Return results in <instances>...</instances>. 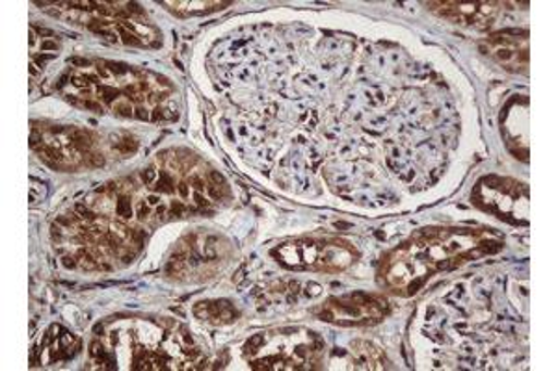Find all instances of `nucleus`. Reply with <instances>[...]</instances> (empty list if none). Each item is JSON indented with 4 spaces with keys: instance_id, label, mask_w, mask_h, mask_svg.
Masks as SVG:
<instances>
[{
    "instance_id": "obj_1",
    "label": "nucleus",
    "mask_w": 558,
    "mask_h": 371,
    "mask_svg": "<svg viewBox=\"0 0 558 371\" xmlns=\"http://www.w3.org/2000/svg\"><path fill=\"white\" fill-rule=\"evenodd\" d=\"M140 184L114 196V215L147 225L202 214L229 196L215 170L183 151H168L140 171Z\"/></svg>"
},
{
    "instance_id": "obj_2",
    "label": "nucleus",
    "mask_w": 558,
    "mask_h": 371,
    "mask_svg": "<svg viewBox=\"0 0 558 371\" xmlns=\"http://www.w3.org/2000/svg\"><path fill=\"white\" fill-rule=\"evenodd\" d=\"M502 242L486 228H426L387 255L380 275L387 288L413 296L439 273L499 251Z\"/></svg>"
},
{
    "instance_id": "obj_3",
    "label": "nucleus",
    "mask_w": 558,
    "mask_h": 371,
    "mask_svg": "<svg viewBox=\"0 0 558 371\" xmlns=\"http://www.w3.org/2000/svg\"><path fill=\"white\" fill-rule=\"evenodd\" d=\"M244 353L257 370H310L323 359L324 344L312 331L283 329L257 334Z\"/></svg>"
},
{
    "instance_id": "obj_4",
    "label": "nucleus",
    "mask_w": 558,
    "mask_h": 371,
    "mask_svg": "<svg viewBox=\"0 0 558 371\" xmlns=\"http://www.w3.org/2000/svg\"><path fill=\"white\" fill-rule=\"evenodd\" d=\"M281 264L292 270L343 271L354 262L355 251L341 239L304 238L279 246L274 251Z\"/></svg>"
},
{
    "instance_id": "obj_5",
    "label": "nucleus",
    "mask_w": 558,
    "mask_h": 371,
    "mask_svg": "<svg viewBox=\"0 0 558 371\" xmlns=\"http://www.w3.org/2000/svg\"><path fill=\"white\" fill-rule=\"evenodd\" d=\"M471 199L476 207L515 225L529 221V188L512 178L484 176L473 189Z\"/></svg>"
},
{
    "instance_id": "obj_6",
    "label": "nucleus",
    "mask_w": 558,
    "mask_h": 371,
    "mask_svg": "<svg viewBox=\"0 0 558 371\" xmlns=\"http://www.w3.org/2000/svg\"><path fill=\"white\" fill-rule=\"evenodd\" d=\"M387 314V302L367 294L331 297L324 302L320 318L337 325H367L378 323Z\"/></svg>"
},
{
    "instance_id": "obj_7",
    "label": "nucleus",
    "mask_w": 558,
    "mask_h": 371,
    "mask_svg": "<svg viewBox=\"0 0 558 371\" xmlns=\"http://www.w3.org/2000/svg\"><path fill=\"white\" fill-rule=\"evenodd\" d=\"M222 246L209 244V239L194 242L189 239L186 246L179 249L172 258V273L175 277H209L213 265L220 264Z\"/></svg>"
},
{
    "instance_id": "obj_8",
    "label": "nucleus",
    "mask_w": 558,
    "mask_h": 371,
    "mask_svg": "<svg viewBox=\"0 0 558 371\" xmlns=\"http://www.w3.org/2000/svg\"><path fill=\"white\" fill-rule=\"evenodd\" d=\"M483 51L501 63L508 71H525L529 67V36L526 32H502L486 39Z\"/></svg>"
},
{
    "instance_id": "obj_9",
    "label": "nucleus",
    "mask_w": 558,
    "mask_h": 371,
    "mask_svg": "<svg viewBox=\"0 0 558 371\" xmlns=\"http://www.w3.org/2000/svg\"><path fill=\"white\" fill-rule=\"evenodd\" d=\"M439 17L462 26L488 28L494 23L499 7L497 2H430L426 4Z\"/></svg>"
},
{
    "instance_id": "obj_10",
    "label": "nucleus",
    "mask_w": 558,
    "mask_h": 371,
    "mask_svg": "<svg viewBox=\"0 0 558 371\" xmlns=\"http://www.w3.org/2000/svg\"><path fill=\"white\" fill-rule=\"evenodd\" d=\"M194 314L199 320L209 321V323H216V325H226V323H233L239 312L231 302L207 301L199 302L196 310H194Z\"/></svg>"
},
{
    "instance_id": "obj_11",
    "label": "nucleus",
    "mask_w": 558,
    "mask_h": 371,
    "mask_svg": "<svg viewBox=\"0 0 558 371\" xmlns=\"http://www.w3.org/2000/svg\"><path fill=\"white\" fill-rule=\"evenodd\" d=\"M231 2H205V0H199V2H162V7L168 8V10H172L173 13H178V15H197V13H209L216 12V10H222V8L229 7Z\"/></svg>"
}]
</instances>
